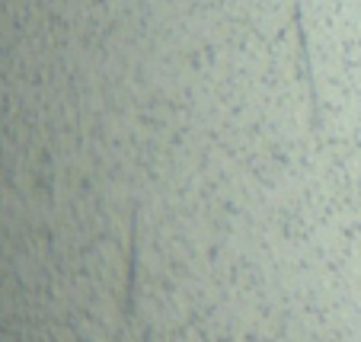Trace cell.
Returning <instances> with one entry per match:
<instances>
[{
  "label": "cell",
  "instance_id": "6da1fadb",
  "mask_svg": "<svg viewBox=\"0 0 361 342\" xmlns=\"http://www.w3.org/2000/svg\"><path fill=\"white\" fill-rule=\"evenodd\" d=\"M294 26H298V68H300V80L304 90L310 93V112H314V125H317V83H314V64H310V48H307V26L300 16V4H294Z\"/></svg>",
  "mask_w": 361,
  "mask_h": 342
}]
</instances>
